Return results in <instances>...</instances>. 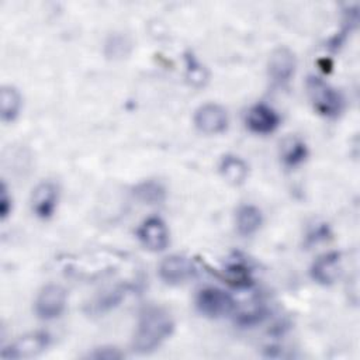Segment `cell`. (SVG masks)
I'll list each match as a JSON object with an SVG mask.
<instances>
[{"instance_id": "obj_9", "label": "cell", "mask_w": 360, "mask_h": 360, "mask_svg": "<svg viewBox=\"0 0 360 360\" xmlns=\"http://www.w3.org/2000/svg\"><path fill=\"white\" fill-rule=\"evenodd\" d=\"M138 239L146 249L152 252L165 250L169 245L167 226L160 218L150 217L146 221H143L139 226Z\"/></svg>"}, {"instance_id": "obj_22", "label": "cell", "mask_w": 360, "mask_h": 360, "mask_svg": "<svg viewBox=\"0 0 360 360\" xmlns=\"http://www.w3.org/2000/svg\"><path fill=\"white\" fill-rule=\"evenodd\" d=\"M93 359H120L122 354L115 347H100L89 354Z\"/></svg>"}, {"instance_id": "obj_20", "label": "cell", "mask_w": 360, "mask_h": 360, "mask_svg": "<svg viewBox=\"0 0 360 360\" xmlns=\"http://www.w3.org/2000/svg\"><path fill=\"white\" fill-rule=\"evenodd\" d=\"M186 66H187V77L194 86H202L207 80L205 68L195 59L193 53H186Z\"/></svg>"}, {"instance_id": "obj_13", "label": "cell", "mask_w": 360, "mask_h": 360, "mask_svg": "<svg viewBox=\"0 0 360 360\" xmlns=\"http://www.w3.org/2000/svg\"><path fill=\"white\" fill-rule=\"evenodd\" d=\"M127 294V287L124 285H117L110 290L103 291L97 297H94L87 305H86V312L91 315H103L115 307L120 305V302L125 298Z\"/></svg>"}, {"instance_id": "obj_18", "label": "cell", "mask_w": 360, "mask_h": 360, "mask_svg": "<svg viewBox=\"0 0 360 360\" xmlns=\"http://www.w3.org/2000/svg\"><path fill=\"white\" fill-rule=\"evenodd\" d=\"M134 194L142 202L158 204V202H162L165 200L166 190L159 181L148 180V181H143V183L138 184L134 188Z\"/></svg>"}, {"instance_id": "obj_5", "label": "cell", "mask_w": 360, "mask_h": 360, "mask_svg": "<svg viewBox=\"0 0 360 360\" xmlns=\"http://www.w3.org/2000/svg\"><path fill=\"white\" fill-rule=\"evenodd\" d=\"M297 60L287 46L276 48L269 58L267 73L274 86H285L295 73Z\"/></svg>"}, {"instance_id": "obj_15", "label": "cell", "mask_w": 360, "mask_h": 360, "mask_svg": "<svg viewBox=\"0 0 360 360\" xmlns=\"http://www.w3.org/2000/svg\"><path fill=\"white\" fill-rule=\"evenodd\" d=\"M221 176L233 186L242 184L248 177V165L235 155H225L219 162Z\"/></svg>"}, {"instance_id": "obj_11", "label": "cell", "mask_w": 360, "mask_h": 360, "mask_svg": "<svg viewBox=\"0 0 360 360\" xmlns=\"http://www.w3.org/2000/svg\"><path fill=\"white\" fill-rule=\"evenodd\" d=\"M342 259L340 253L329 252L321 255L311 266V277L314 281L322 285L333 284L340 276Z\"/></svg>"}, {"instance_id": "obj_4", "label": "cell", "mask_w": 360, "mask_h": 360, "mask_svg": "<svg viewBox=\"0 0 360 360\" xmlns=\"http://www.w3.org/2000/svg\"><path fill=\"white\" fill-rule=\"evenodd\" d=\"M66 291L58 284L45 285L37 295L35 314L41 319H55L62 315L66 308Z\"/></svg>"}, {"instance_id": "obj_3", "label": "cell", "mask_w": 360, "mask_h": 360, "mask_svg": "<svg viewBox=\"0 0 360 360\" xmlns=\"http://www.w3.org/2000/svg\"><path fill=\"white\" fill-rule=\"evenodd\" d=\"M195 307L200 314L208 318H219L228 315L235 308V301L231 294L217 287H205L198 291Z\"/></svg>"}, {"instance_id": "obj_12", "label": "cell", "mask_w": 360, "mask_h": 360, "mask_svg": "<svg viewBox=\"0 0 360 360\" xmlns=\"http://www.w3.org/2000/svg\"><path fill=\"white\" fill-rule=\"evenodd\" d=\"M246 125L255 134H271L280 125V115L266 104H256L248 111Z\"/></svg>"}, {"instance_id": "obj_8", "label": "cell", "mask_w": 360, "mask_h": 360, "mask_svg": "<svg viewBox=\"0 0 360 360\" xmlns=\"http://www.w3.org/2000/svg\"><path fill=\"white\" fill-rule=\"evenodd\" d=\"M195 267L191 260L181 255L165 257L159 264V277L170 285L181 284L195 276Z\"/></svg>"}, {"instance_id": "obj_2", "label": "cell", "mask_w": 360, "mask_h": 360, "mask_svg": "<svg viewBox=\"0 0 360 360\" xmlns=\"http://www.w3.org/2000/svg\"><path fill=\"white\" fill-rule=\"evenodd\" d=\"M307 89H308V96L311 98V103L314 108L325 117L333 118L340 114L343 110V97L342 94L325 83L319 77H308L307 80Z\"/></svg>"}, {"instance_id": "obj_7", "label": "cell", "mask_w": 360, "mask_h": 360, "mask_svg": "<svg viewBox=\"0 0 360 360\" xmlns=\"http://www.w3.org/2000/svg\"><path fill=\"white\" fill-rule=\"evenodd\" d=\"M194 124L204 134H221L228 127L226 110L215 103L202 104L195 110Z\"/></svg>"}, {"instance_id": "obj_19", "label": "cell", "mask_w": 360, "mask_h": 360, "mask_svg": "<svg viewBox=\"0 0 360 360\" xmlns=\"http://www.w3.org/2000/svg\"><path fill=\"white\" fill-rule=\"evenodd\" d=\"M225 274H226V280L229 284L235 285V287H249L253 281L250 277V271L249 269H246L243 264H231L225 269Z\"/></svg>"}, {"instance_id": "obj_21", "label": "cell", "mask_w": 360, "mask_h": 360, "mask_svg": "<svg viewBox=\"0 0 360 360\" xmlns=\"http://www.w3.org/2000/svg\"><path fill=\"white\" fill-rule=\"evenodd\" d=\"M13 205H11V197L8 195V190H7V186L6 183H1V195H0V215H1V219L4 221L10 211H11Z\"/></svg>"}, {"instance_id": "obj_6", "label": "cell", "mask_w": 360, "mask_h": 360, "mask_svg": "<svg viewBox=\"0 0 360 360\" xmlns=\"http://www.w3.org/2000/svg\"><path fill=\"white\" fill-rule=\"evenodd\" d=\"M49 345V336L44 332H32L21 336L8 347L3 349V359H30L42 353Z\"/></svg>"}, {"instance_id": "obj_14", "label": "cell", "mask_w": 360, "mask_h": 360, "mask_svg": "<svg viewBox=\"0 0 360 360\" xmlns=\"http://www.w3.org/2000/svg\"><path fill=\"white\" fill-rule=\"evenodd\" d=\"M236 229L242 236H250L259 231L263 222L262 211L250 204L240 205L236 211Z\"/></svg>"}, {"instance_id": "obj_17", "label": "cell", "mask_w": 360, "mask_h": 360, "mask_svg": "<svg viewBox=\"0 0 360 360\" xmlns=\"http://www.w3.org/2000/svg\"><path fill=\"white\" fill-rule=\"evenodd\" d=\"M308 156V149L307 145L297 139V138H290L283 143L281 149V159L287 166H298L301 165Z\"/></svg>"}, {"instance_id": "obj_16", "label": "cell", "mask_w": 360, "mask_h": 360, "mask_svg": "<svg viewBox=\"0 0 360 360\" xmlns=\"http://www.w3.org/2000/svg\"><path fill=\"white\" fill-rule=\"evenodd\" d=\"M0 104H1V121L11 122L14 121L21 110L22 98L20 91L14 86H3L0 91Z\"/></svg>"}, {"instance_id": "obj_10", "label": "cell", "mask_w": 360, "mask_h": 360, "mask_svg": "<svg viewBox=\"0 0 360 360\" xmlns=\"http://www.w3.org/2000/svg\"><path fill=\"white\" fill-rule=\"evenodd\" d=\"M59 198L58 186L53 181L39 183L31 197V208L38 218L48 219L53 215Z\"/></svg>"}, {"instance_id": "obj_1", "label": "cell", "mask_w": 360, "mask_h": 360, "mask_svg": "<svg viewBox=\"0 0 360 360\" xmlns=\"http://www.w3.org/2000/svg\"><path fill=\"white\" fill-rule=\"evenodd\" d=\"M174 329V321L169 311L162 307H148L141 315L132 338V349L146 354L156 350Z\"/></svg>"}]
</instances>
